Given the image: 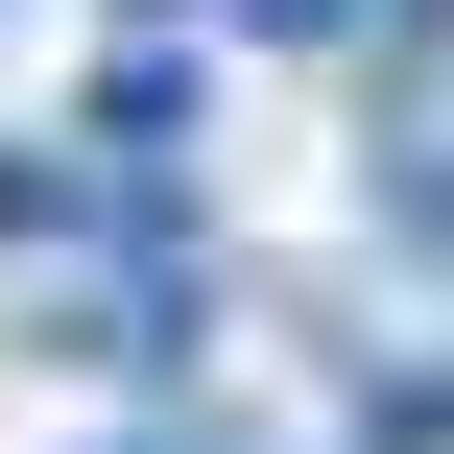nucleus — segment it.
Here are the masks:
<instances>
[{
  "label": "nucleus",
  "mask_w": 454,
  "mask_h": 454,
  "mask_svg": "<svg viewBox=\"0 0 454 454\" xmlns=\"http://www.w3.org/2000/svg\"><path fill=\"white\" fill-rule=\"evenodd\" d=\"M144 454H239V431H215V407H168V431H144Z\"/></svg>",
  "instance_id": "obj_1"
},
{
  "label": "nucleus",
  "mask_w": 454,
  "mask_h": 454,
  "mask_svg": "<svg viewBox=\"0 0 454 454\" xmlns=\"http://www.w3.org/2000/svg\"><path fill=\"white\" fill-rule=\"evenodd\" d=\"M239 24H287V48H311V24H335V0H239Z\"/></svg>",
  "instance_id": "obj_2"
},
{
  "label": "nucleus",
  "mask_w": 454,
  "mask_h": 454,
  "mask_svg": "<svg viewBox=\"0 0 454 454\" xmlns=\"http://www.w3.org/2000/svg\"><path fill=\"white\" fill-rule=\"evenodd\" d=\"M407 24H454V0H407Z\"/></svg>",
  "instance_id": "obj_3"
}]
</instances>
